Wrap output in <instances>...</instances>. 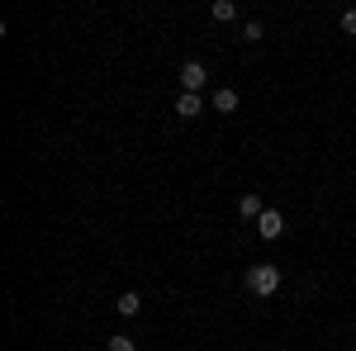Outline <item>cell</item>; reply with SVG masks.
Segmentation results:
<instances>
[{
	"instance_id": "1",
	"label": "cell",
	"mask_w": 356,
	"mask_h": 351,
	"mask_svg": "<svg viewBox=\"0 0 356 351\" xmlns=\"http://www.w3.org/2000/svg\"><path fill=\"white\" fill-rule=\"evenodd\" d=\"M247 290H252V295H275V290H280V270L275 266H266V261H257V266H247Z\"/></svg>"
},
{
	"instance_id": "2",
	"label": "cell",
	"mask_w": 356,
	"mask_h": 351,
	"mask_svg": "<svg viewBox=\"0 0 356 351\" xmlns=\"http://www.w3.org/2000/svg\"><path fill=\"white\" fill-rule=\"evenodd\" d=\"M209 81V72H204V62H181V90H191L200 95V85Z\"/></svg>"
},
{
	"instance_id": "3",
	"label": "cell",
	"mask_w": 356,
	"mask_h": 351,
	"mask_svg": "<svg viewBox=\"0 0 356 351\" xmlns=\"http://www.w3.org/2000/svg\"><path fill=\"white\" fill-rule=\"evenodd\" d=\"M257 233H261V238H266V243H275V238H280V233H285V218L275 214V209H266V214L257 218Z\"/></svg>"
},
{
	"instance_id": "4",
	"label": "cell",
	"mask_w": 356,
	"mask_h": 351,
	"mask_svg": "<svg viewBox=\"0 0 356 351\" xmlns=\"http://www.w3.org/2000/svg\"><path fill=\"white\" fill-rule=\"evenodd\" d=\"M200 109H204L200 95H191V90H181V95H176V114H181V119H200Z\"/></svg>"
},
{
	"instance_id": "5",
	"label": "cell",
	"mask_w": 356,
	"mask_h": 351,
	"mask_svg": "<svg viewBox=\"0 0 356 351\" xmlns=\"http://www.w3.org/2000/svg\"><path fill=\"white\" fill-rule=\"evenodd\" d=\"M114 309H119L124 318H138V313H143V295H138V290H124V295L114 299Z\"/></svg>"
},
{
	"instance_id": "6",
	"label": "cell",
	"mask_w": 356,
	"mask_h": 351,
	"mask_svg": "<svg viewBox=\"0 0 356 351\" xmlns=\"http://www.w3.org/2000/svg\"><path fill=\"white\" fill-rule=\"evenodd\" d=\"M238 214H243V218H261V214H266V204H261L257 190H247L243 199H238Z\"/></svg>"
},
{
	"instance_id": "7",
	"label": "cell",
	"mask_w": 356,
	"mask_h": 351,
	"mask_svg": "<svg viewBox=\"0 0 356 351\" xmlns=\"http://www.w3.org/2000/svg\"><path fill=\"white\" fill-rule=\"evenodd\" d=\"M209 105H214V114H233V109H238V90H228V85H219Z\"/></svg>"
},
{
	"instance_id": "8",
	"label": "cell",
	"mask_w": 356,
	"mask_h": 351,
	"mask_svg": "<svg viewBox=\"0 0 356 351\" xmlns=\"http://www.w3.org/2000/svg\"><path fill=\"white\" fill-rule=\"evenodd\" d=\"M209 15H214L219 24H233V19H238V5H233V0H214V5H209Z\"/></svg>"
},
{
	"instance_id": "9",
	"label": "cell",
	"mask_w": 356,
	"mask_h": 351,
	"mask_svg": "<svg viewBox=\"0 0 356 351\" xmlns=\"http://www.w3.org/2000/svg\"><path fill=\"white\" fill-rule=\"evenodd\" d=\"M261 38H266V28L257 24V19H247L243 24V43H261Z\"/></svg>"
},
{
	"instance_id": "10",
	"label": "cell",
	"mask_w": 356,
	"mask_h": 351,
	"mask_svg": "<svg viewBox=\"0 0 356 351\" xmlns=\"http://www.w3.org/2000/svg\"><path fill=\"white\" fill-rule=\"evenodd\" d=\"M105 351H138V342H134V337H124V332H119V337H110V342H105Z\"/></svg>"
},
{
	"instance_id": "11",
	"label": "cell",
	"mask_w": 356,
	"mask_h": 351,
	"mask_svg": "<svg viewBox=\"0 0 356 351\" xmlns=\"http://www.w3.org/2000/svg\"><path fill=\"white\" fill-rule=\"evenodd\" d=\"M342 33H347V38H356V10H347V15H342Z\"/></svg>"
}]
</instances>
